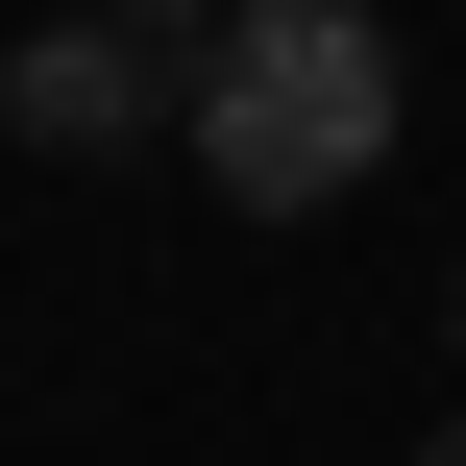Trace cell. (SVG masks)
Instances as JSON below:
<instances>
[{
  "label": "cell",
  "mask_w": 466,
  "mask_h": 466,
  "mask_svg": "<svg viewBox=\"0 0 466 466\" xmlns=\"http://www.w3.org/2000/svg\"><path fill=\"white\" fill-rule=\"evenodd\" d=\"M98 25H147V49H197V25H246V0H98Z\"/></svg>",
  "instance_id": "obj_3"
},
{
  "label": "cell",
  "mask_w": 466,
  "mask_h": 466,
  "mask_svg": "<svg viewBox=\"0 0 466 466\" xmlns=\"http://www.w3.org/2000/svg\"><path fill=\"white\" fill-rule=\"evenodd\" d=\"M172 147H197L246 221H319V197H369V172H393V25H369V0H246V25H197V74H172Z\"/></svg>",
  "instance_id": "obj_1"
},
{
  "label": "cell",
  "mask_w": 466,
  "mask_h": 466,
  "mask_svg": "<svg viewBox=\"0 0 466 466\" xmlns=\"http://www.w3.org/2000/svg\"><path fill=\"white\" fill-rule=\"evenodd\" d=\"M418 466H466V418H442V442H418Z\"/></svg>",
  "instance_id": "obj_4"
},
{
  "label": "cell",
  "mask_w": 466,
  "mask_h": 466,
  "mask_svg": "<svg viewBox=\"0 0 466 466\" xmlns=\"http://www.w3.org/2000/svg\"><path fill=\"white\" fill-rule=\"evenodd\" d=\"M0 147H49V172L172 147V49H147V25H98V0H74V25H25V49H0Z\"/></svg>",
  "instance_id": "obj_2"
}]
</instances>
